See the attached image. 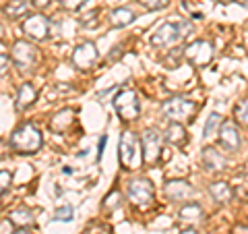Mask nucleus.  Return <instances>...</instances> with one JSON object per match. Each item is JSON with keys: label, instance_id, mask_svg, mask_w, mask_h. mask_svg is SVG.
<instances>
[{"label": "nucleus", "instance_id": "nucleus-34", "mask_svg": "<svg viewBox=\"0 0 248 234\" xmlns=\"http://www.w3.org/2000/svg\"><path fill=\"white\" fill-rule=\"evenodd\" d=\"M236 234H248V228H246V226H238V228H236Z\"/></svg>", "mask_w": 248, "mask_h": 234}, {"label": "nucleus", "instance_id": "nucleus-3", "mask_svg": "<svg viewBox=\"0 0 248 234\" xmlns=\"http://www.w3.org/2000/svg\"><path fill=\"white\" fill-rule=\"evenodd\" d=\"M118 158L122 168L133 170L139 168L143 162V143L139 141V137L135 135L133 131H124L120 135L118 141Z\"/></svg>", "mask_w": 248, "mask_h": 234}, {"label": "nucleus", "instance_id": "nucleus-16", "mask_svg": "<svg viewBox=\"0 0 248 234\" xmlns=\"http://www.w3.org/2000/svg\"><path fill=\"white\" fill-rule=\"evenodd\" d=\"M186 139H188V135H186V129L182 127L180 122H172L170 127L166 129V141L170 145H174V147H180L186 143Z\"/></svg>", "mask_w": 248, "mask_h": 234}, {"label": "nucleus", "instance_id": "nucleus-38", "mask_svg": "<svg viewBox=\"0 0 248 234\" xmlns=\"http://www.w3.org/2000/svg\"><path fill=\"white\" fill-rule=\"evenodd\" d=\"M246 42H248V31H246Z\"/></svg>", "mask_w": 248, "mask_h": 234}, {"label": "nucleus", "instance_id": "nucleus-15", "mask_svg": "<svg viewBox=\"0 0 248 234\" xmlns=\"http://www.w3.org/2000/svg\"><path fill=\"white\" fill-rule=\"evenodd\" d=\"M203 166L207 170H211V172H215V170H223L226 168V158H223L215 147H205L203 150Z\"/></svg>", "mask_w": 248, "mask_h": 234}, {"label": "nucleus", "instance_id": "nucleus-28", "mask_svg": "<svg viewBox=\"0 0 248 234\" xmlns=\"http://www.w3.org/2000/svg\"><path fill=\"white\" fill-rule=\"evenodd\" d=\"M85 2H87V0H60V4L64 6L66 11H79Z\"/></svg>", "mask_w": 248, "mask_h": 234}, {"label": "nucleus", "instance_id": "nucleus-33", "mask_svg": "<svg viewBox=\"0 0 248 234\" xmlns=\"http://www.w3.org/2000/svg\"><path fill=\"white\" fill-rule=\"evenodd\" d=\"M104 143H106V137L99 139V153H97V158H102V153H104Z\"/></svg>", "mask_w": 248, "mask_h": 234}, {"label": "nucleus", "instance_id": "nucleus-37", "mask_svg": "<svg viewBox=\"0 0 248 234\" xmlns=\"http://www.w3.org/2000/svg\"><path fill=\"white\" fill-rule=\"evenodd\" d=\"M15 234H31V232H29V230H25V228H21V230H17Z\"/></svg>", "mask_w": 248, "mask_h": 234}, {"label": "nucleus", "instance_id": "nucleus-31", "mask_svg": "<svg viewBox=\"0 0 248 234\" xmlns=\"http://www.w3.org/2000/svg\"><path fill=\"white\" fill-rule=\"evenodd\" d=\"M0 58H2V68H0V73H2V77L6 75V68H9V62H6V52H4V48H2V56H0Z\"/></svg>", "mask_w": 248, "mask_h": 234}, {"label": "nucleus", "instance_id": "nucleus-10", "mask_svg": "<svg viewBox=\"0 0 248 234\" xmlns=\"http://www.w3.org/2000/svg\"><path fill=\"white\" fill-rule=\"evenodd\" d=\"M13 62L17 65L21 71H29L35 67L37 62V50L33 44H29L25 40H19L13 46Z\"/></svg>", "mask_w": 248, "mask_h": 234}, {"label": "nucleus", "instance_id": "nucleus-13", "mask_svg": "<svg viewBox=\"0 0 248 234\" xmlns=\"http://www.w3.org/2000/svg\"><path fill=\"white\" fill-rule=\"evenodd\" d=\"M37 100V91L31 83H23L19 91H17V100H15V110L17 112H25L27 108L33 106V102Z\"/></svg>", "mask_w": 248, "mask_h": 234}, {"label": "nucleus", "instance_id": "nucleus-21", "mask_svg": "<svg viewBox=\"0 0 248 234\" xmlns=\"http://www.w3.org/2000/svg\"><path fill=\"white\" fill-rule=\"evenodd\" d=\"M11 220H13V224H19L21 228H25V226L33 224V216H31L29 209L19 207V209H15V212L11 214Z\"/></svg>", "mask_w": 248, "mask_h": 234}, {"label": "nucleus", "instance_id": "nucleus-27", "mask_svg": "<svg viewBox=\"0 0 248 234\" xmlns=\"http://www.w3.org/2000/svg\"><path fill=\"white\" fill-rule=\"evenodd\" d=\"M120 205V193L118 191H112L110 195H106V201H104V207L108 209H114Z\"/></svg>", "mask_w": 248, "mask_h": 234}, {"label": "nucleus", "instance_id": "nucleus-2", "mask_svg": "<svg viewBox=\"0 0 248 234\" xmlns=\"http://www.w3.org/2000/svg\"><path fill=\"white\" fill-rule=\"evenodd\" d=\"M9 145L17 153H35V151H40L42 145H44L42 131L31 122L19 124V127L13 131V135L9 139Z\"/></svg>", "mask_w": 248, "mask_h": 234}, {"label": "nucleus", "instance_id": "nucleus-8", "mask_svg": "<svg viewBox=\"0 0 248 234\" xmlns=\"http://www.w3.org/2000/svg\"><path fill=\"white\" fill-rule=\"evenodd\" d=\"M23 33L35 42H44L50 37V19L44 17V15H29V17L23 21Z\"/></svg>", "mask_w": 248, "mask_h": 234}, {"label": "nucleus", "instance_id": "nucleus-36", "mask_svg": "<svg viewBox=\"0 0 248 234\" xmlns=\"http://www.w3.org/2000/svg\"><path fill=\"white\" fill-rule=\"evenodd\" d=\"M236 4H240V6H244V9H248V0H234Z\"/></svg>", "mask_w": 248, "mask_h": 234}, {"label": "nucleus", "instance_id": "nucleus-29", "mask_svg": "<svg viewBox=\"0 0 248 234\" xmlns=\"http://www.w3.org/2000/svg\"><path fill=\"white\" fill-rule=\"evenodd\" d=\"M0 176H2V195H6V193H9V186H11L13 176L6 172V170H2V172H0Z\"/></svg>", "mask_w": 248, "mask_h": 234}, {"label": "nucleus", "instance_id": "nucleus-6", "mask_svg": "<svg viewBox=\"0 0 248 234\" xmlns=\"http://www.w3.org/2000/svg\"><path fill=\"white\" fill-rule=\"evenodd\" d=\"M114 108L122 120H135L139 112H141V104H139L137 91L135 89H122L118 96L114 98Z\"/></svg>", "mask_w": 248, "mask_h": 234}, {"label": "nucleus", "instance_id": "nucleus-7", "mask_svg": "<svg viewBox=\"0 0 248 234\" xmlns=\"http://www.w3.org/2000/svg\"><path fill=\"white\" fill-rule=\"evenodd\" d=\"M141 143H143V162L147 166L157 164L161 158V147H164V139H161L159 133L153 129H147L141 137Z\"/></svg>", "mask_w": 248, "mask_h": 234}, {"label": "nucleus", "instance_id": "nucleus-12", "mask_svg": "<svg viewBox=\"0 0 248 234\" xmlns=\"http://www.w3.org/2000/svg\"><path fill=\"white\" fill-rule=\"evenodd\" d=\"M240 143H242V139H240V133H238V127H236V122H221V127H219V145L223 147V150H228V151H236Z\"/></svg>", "mask_w": 248, "mask_h": 234}, {"label": "nucleus", "instance_id": "nucleus-20", "mask_svg": "<svg viewBox=\"0 0 248 234\" xmlns=\"http://www.w3.org/2000/svg\"><path fill=\"white\" fill-rule=\"evenodd\" d=\"M73 114H75V112L71 110V108H66V110L58 112V114L52 118V129L56 131V133H62V131L68 127V124L73 122Z\"/></svg>", "mask_w": 248, "mask_h": 234}, {"label": "nucleus", "instance_id": "nucleus-24", "mask_svg": "<svg viewBox=\"0 0 248 234\" xmlns=\"http://www.w3.org/2000/svg\"><path fill=\"white\" fill-rule=\"evenodd\" d=\"M234 116H236V122L248 127V100H244V102H240V104L236 106Z\"/></svg>", "mask_w": 248, "mask_h": 234}, {"label": "nucleus", "instance_id": "nucleus-22", "mask_svg": "<svg viewBox=\"0 0 248 234\" xmlns=\"http://www.w3.org/2000/svg\"><path fill=\"white\" fill-rule=\"evenodd\" d=\"M201 214H203L201 205L190 203V205H186V207L180 209V220H184V222H197V220H201Z\"/></svg>", "mask_w": 248, "mask_h": 234}, {"label": "nucleus", "instance_id": "nucleus-14", "mask_svg": "<svg viewBox=\"0 0 248 234\" xmlns=\"http://www.w3.org/2000/svg\"><path fill=\"white\" fill-rule=\"evenodd\" d=\"M195 193L192 186L186 183V181H170L166 184V197L172 199V201H184V199H190V195Z\"/></svg>", "mask_w": 248, "mask_h": 234}, {"label": "nucleus", "instance_id": "nucleus-11", "mask_svg": "<svg viewBox=\"0 0 248 234\" xmlns=\"http://www.w3.org/2000/svg\"><path fill=\"white\" fill-rule=\"evenodd\" d=\"M97 58H99L97 48H95V44H91V42L79 44L73 52V65L79 68V71H89V68H93Z\"/></svg>", "mask_w": 248, "mask_h": 234}, {"label": "nucleus", "instance_id": "nucleus-30", "mask_svg": "<svg viewBox=\"0 0 248 234\" xmlns=\"http://www.w3.org/2000/svg\"><path fill=\"white\" fill-rule=\"evenodd\" d=\"M2 234H15L13 232V220H11V217H9V220H6V217L2 220Z\"/></svg>", "mask_w": 248, "mask_h": 234}, {"label": "nucleus", "instance_id": "nucleus-32", "mask_svg": "<svg viewBox=\"0 0 248 234\" xmlns=\"http://www.w3.org/2000/svg\"><path fill=\"white\" fill-rule=\"evenodd\" d=\"M50 2H52V0H33V4L40 6V9H46V6H48Z\"/></svg>", "mask_w": 248, "mask_h": 234}, {"label": "nucleus", "instance_id": "nucleus-23", "mask_svg": "<svg viewBox=\"0 0 248 234\" xmlns=\"http://www.w3.org/2000/svg\"><path fill=\"white\" fill-rule=\"evenodd\" d=\"M215 127H221V116H219V114H217V112H213V114H209V118H207V122H205V131H203V135H205V139L213 135V131H215Z\"/></svg>", "mask_w": 248, "mask_h": 234}, {"label": "nucleus", "instance_id": "nucleus-4", "mask_svg": "<svg viewBox=\"0 0 248 234\" xmlns=\"http://www.w3.org/2000/svg\"><path fill=\"white\" fill-rule=\"evenodd\" d=\"M161 112L164 116H168L170 120H176V122H182V120H190L197 112V104L190 102L188 98H180V96H174L164 102L161 106Z\"/></svg>", "mask_w": 248, "mask_h": 234}, {"label": "nucleus", "instance_id": "nucleus-18", "mask_svg": "<svg viewBox=\"0 0 248 234\" xmlns=\"http://www.w3.org/2000/svg\"><path fill=\"white\" fill-rule=\"evenodd\" d=\"M27 13H29V2H27V0H11V2L4 6V15L9 19L25 17Z\"/></svg>", "mask_w": 248, "mask_h": 234}, {"label": "nucleus", "instance_id": "nucleus-17", "mask_svg": "<svg viewBox=\"0 0 248 234\" xmlns=\"http://www.w3.org/2000/svg\"><path fill=\"white\" fill-rule=\"evenodd\" d=\"M137 19V15L128 9V6H120V9L112 11L110 15V25L112 27H126Z\"/></svg>", "mask_w": 248, "mask_h": 234}, {"label": "nucleus", "instance_id": "nucleus-19", "mask_svg": "<svg viewBox=\"0 0 248 234\" xmlns=\"http://www.w3.org/2000/svg\"><path fill=\"white\" fill-rule=\"evenodd\" d=\"M209 193H211V197H213L215 201H219V203H228V201L232 199V189H230V184L223 183V181L213 183L211 186H209Z\"/></svg>", "mask_w": 248, "mask_h": 234}, {"label": "nucleus", "instance_id": "nucleus-5", "mask_svg": "<svg viewBox=\"0 0 248 234\" xmlns=\"http://www.w3.org/2000/svg\"><path fill=\"white\" fill-rule=\"evenodd\" d=\"M153 193L155 191H153V184H151L149 178H135V181L128 183L126 197L135 207L147 209L153 203Z\"/></svg>", "mask_w": 248, "mask_h": 234}, {"label": "nucleus", "instance_id": "nucleus-1", "mask_svg": "<svg viewBox=\"0 0 248 234\" xmlns=\"http://www.w3.org/2000/svg\"><path fill=\"white\" fill-rule=\"evenodd\" d=\"M188 33H192L190 21H180V23L166 21L151 33V44L155 48H174L184 37H188Z\"/></svg>", "mask_w": 248, "mask_h": 234}, {"label": "nucleus", "instance_id": "nucleus-9", "mask_svg": "<svg viewBox=\"0 0 248 234\" xmlns=\"http://www.w3.org/2000/svg\"><path fill=\"white\" fill-rule=\"evenodd\" d=\"M184 56L192 67H207L213 60V46L205 40H197L186 46Z\"/></svg>", "mask_w": 248, "mask_h": 234}, {"label": "nucleus", "instance_id": "nucleus-35", "mask_svg": "<svg viewBox=\"0 0 248 234\" xmlns=\"http://www.w3.org/2000/svg\"><path fill=\"white\" fill-rule=\"evenodd\" d=\"M180 234H199V232H197L195 228H184V230H182Z\"/></svg>", "mask_w": 248, "mask_h": 234}, {"label": "nucleus", "instance_id": "nucleus-26", "mask_svg": "<svg viewBox=\"0 0 248 234\" xmlns=\"http://www.w3.org/2000/svg\"><path fill=\"white\" fill-rule=\"evenodd\" d=\"M54 220H56V222H71L73 220V207L71 205L58 207L56 214H54Z\"/></svg>", "mask_w": 248, "mask_h": 234}, {"label": "nucleus", "instance_id": "nucleus-25", "mask_svg": "<svg viewBox=\"0 0 248 234\" xmlns=\"http://www.w3.org/2000/svg\"><path fill=\"white\" fill-rule=\"evenodd\" d=\"M137 2L147 11H161L170 4V0H137Z\"/></svg>", "mask_w": 248, "mask_h": 234}]
</instances>
